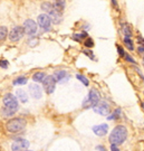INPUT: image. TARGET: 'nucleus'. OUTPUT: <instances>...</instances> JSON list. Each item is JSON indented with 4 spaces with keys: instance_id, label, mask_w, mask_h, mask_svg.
<instances>
[{
    "instance_id": "1",
    "label": "nucleus",
    "mask_w": 144,
    "mask_h": 151,
    "mask_svg": "<svg viewBox=\"0 0 144 151\" xmlns=\"http://www.w3.org/2000/svg\"><path fill=\"white\" fill-rule=\"evenodd\" d=\"M128 138V130L124 125H117L115 127L110 134V142L112 145H122Z\"/></svg>"
},
{
    "instance_id": "2",
    "label": "nucleus",
    "mask_w": 144,
    "mask_h": 151,
    "mask_svg": "<svg viewBox=\"0 0 144 151\" xmlns=\"http://www.w3.org/2000/svg\"><path fill=\"white\" fill-rule=\"evenodd\" d=\"M26 127V121L21 118H16V119L10 120L7 123V130L11 132V133H16V132H20L25 129Z\"/></svg>"
},
{
    "instance_id": "3",
    "label": "nucleus",
    "mask_w": 144,
    "mask_h": 151,
    "mask_svg": "<svg viewBox=\"0 0 144 151\" xmlns=\"http://www.w3.org/2000/svg\"><path fill=\"white\" fill-rule=\"evenodd\" d=\"M98 101H100V93L93 88V90L90 91L87 97L84 100V102H83V108H85V109L94 108L96 104L98 103Z\"/></svg>"
},
{
    "instance_id": "4",
    "label": "nucleus",
    "mask_w": 144,
    "mask_h": 151,
    "mask_svg": "<svg viewBox=\"0 0 144 151\" xmlns=\"http://www.w3.org/2000/svg\"><path fill=\"white\" fill-rule=\"evenodd\" d=\"M4 104H5V108L9 109L14 112H17L18 109H19V105H18V100L15 95L12 94H6L5 97H4Z\"/></svg>"
},
{
    "instance_id": "5",
    "label": "nucleus",
    "mask_w": 144,
    "mask_h": 151,
    "mask_svg": "<svg viewBox=\"0 0 144 151\" xmlns=\"http://www.w3.org/2000/svg\"><path fill=\"white\" fill-rule=\"evenodd\" d=\"M9 39L12 43H17L25 36V30L22 26H15V27L9 32Z\"/></svg>"
},
{
    "instance_id": "6",
    "label": "nucleus",
    "mask_w": 144,
    "mask_h": 151,
    "mask_svg": "<svg viewBox=\"0 0 144 151\" xmlns=\"http://www.w3.org/2000/svg\"><path fill=\"white\" fill-rule=\"evenodd\" d=\"M38 26L42 28L45 32H49L50 28H52V20H50V17L47 14H42L39 15L37 18Z\"/></svg>"
},
{
    "instance_id": "7",
    "label": "nucleus",
    "mask_w": 144,
    "mask_h": 151,
    "mask_svg": "<svg viewBox=\"0 0 144 151\" xmlns=\"http://www.w3.org/2000/svg\"><path fill=\"white\" fill-rule=\"evenodd\" d=\"M43 85H44V90L47 94H52L55 91V86H56V80L53 75H48L45 76L43 81Z\"/></svg>"
},
{
    "instance_id": "8",
    "label": "nucleus",
    "mask_w": 144,
    "mask_h": 151,
    "mask_svg": "<svg viewBox=\"0 0 144 151\" xmlns=\"http://www.w3.org/2000/svg\"><path fill=\"white\" fill-rule=\"evenodd\" d=\"M22 27H24L25 34H26L27 36H34L38 30L37 24L34 22L32 19H27V20H25Z\"/></svg>"
},
{
    "instance_id": "9",
    "label": "nucleus",
    "mask_w": 144,
    "mask_h": 151,
    "mask_svg": "<svg viewBox=\"0 0 144 151\" xmlns=\"http://www.w3.org/2000/svg\"><path fill=\"white\" fill-rule=\"evenodd\" d=\"M28 147H29V142L27 140H25V139H17L11 145V149H12V151H26Z\"/></svg>"
},
{
    "instance_id": "10",
    "label": "nucleus",
    "mask_w": 144,
    "mask_h": 151,
    "mask_svg": "<svg viewBox=\"0 0 144 151\" xmlns=\"http://www.w3.org/2000/svg\"><path fill=\"white\" fill-rule=\"evenodd\" d=\"M29 93L34 99H37L39 100L42 95H43V91H42V87L39 86L38 84L34 83V84H30L29 85Z\"/></svg>"
},
{
    "instance_id": "11",
    "label": "nucleus",
    "mask_w": 144,
    "mask_h": 151,
    "mask_svg": "<svg viewBox=\"0 0 144 151\" xmlns=\"http://www.w3.org/2000/svg\"><path fill=\"white\" fill-rule=\"evenodd\" d=\"M93 109H94V111H95L96 113L101 114V115H107V114L110 113V106L104 102L97 103Z\"/></svg>"
},
{
    "instance_id": "12",
    "label": "nucleus",
    "mask_w": 144,
    "mask_h": 151,
    "mask_svg": "<svg viewBox=\"0 0 144 151\" xmlns=\"http://www.w3.org/2000/svg\"><path fill=\"white\" fill-rule=\"evenodd\" d=\"M54 77H55V80L56 82H59V83H63V82H66L68 81V78H69V76L67 74V72L66 70H56L55 73H54Z\"/></svg>"
},
{
    "instance_id": "13",
    "label": "nucleus",
    "mask_w": 144,
    "mask_h": 151,
    "mask_svg": "<svg viewBox=\"0 0 144 151\" xmlns=\"http://www.w3.org/2000/svg\"><path fill=\"white\" fill-rule=\"evenodd\" d=\"M49 17H50V20H52V22H53L54 25H58L63 20V12H59V11L54 9L49 14Z\"/></svg>"
},
{
    "instance_id": "14",
    "label": "nucleus",
    "mask_w": 144,
    "mask_h": 151,
    "mask_svg": "<svg viewBox=\"0 0 144 151\" xmlns=\"http://www.w3.org/2000/svg\"><path fill=\"white\" fill-rule=\"evenodd\" d=\"M107 130H108V125L107 124H100V125H95L93 127V131L96 135L98 137H103L107 133Z\"/></svg>"
},
{
    "instance_id": "15",
    "label": "nucleus",
    "mask_w": 144,
    "mask_h": 151,
    "mask_svg": "<svg viewBox=\"0 0 144 151\" xmlns=\"http://www.w3.org/2000/svg\"><path fill=\"white\" fill-rule=\"evenodd\" d=\"M40 8H42V10L45 11V14H47V15H49V14L55 9V8H54V5L52 2H49V1L43 2L42 6H40Z\"/></svg>"
},
{
    "instance_id": "16",
    "label": "nucleus",
    "mask_w": 144,
    "mask_h": 151,
    "mask_svg": "<svg viewBox=\"0 0 144 151\" xmlns=\"http://www.w3.org/2000/svg\"><path fill=\"white\" fill-rule=\"evenodd\" d=\"M16 95L18 97V100L21 103H26L28 101V97H27V93L26 91H24L22 88H18L16 91Z\"/></svg>"
},
{
    "instance_id": "17",
    "label": "nucleus",
    "mask_w": 144,
    "mask_h": 151,
    "mask_svg": "<svg viewBox=\"0 0 144 151\" xmlns=\"http://www.w3.org/2000/svg\"><path fill=\"white\" fill-rule=\"evenodd\" d=\"M53 5L55 10L59 11V12H63L65 9V6H66V2H65V0H55Z\"/></svg>"
},
{
    "instance_id": "18",
    "label": "nucleus",
    "mask_w": 144,
    "mask_h": 151,
    "mask_svg": "<svg viewBox=\"0 0 144 151\" xmlns=\"http://www.w3.org/2000/svg\"><path fill=\"white\" fill-rule=\"evenodd\" d=\"M45 73L44 72H37V73H35L34 76H32V81L35 82V83H40V82L44 81V78H45Z\"/></svg>"
},
{
    "instance_id": "19",
    "label": "nucleus",
    "mask_w": 144,
    "mask_h": 151,
    "mask_svg": "<svg viewBox=\"0 0 144 151\" xmlns=\"http://www.w3.org/2000/svg\"><path fill=\"white\" fill-rule=\"evenodd\" d=\"M8 36V28L6 26H0V43H2Z\"/></svg>"
},
{
    "instance_id": "20",
    "label": "nucleus",
    "mask_w": 144,
    "mask_h": 151,
    "mask_svg": "<svg viewBox=\"0 0 144 151\" xmlns=\"http://www.w3.org/2000/svg\"><path fill=\"white\" fill-rule=\"evenodd\" d=\"M122 32L123 34H124V37H132V29H131V27H130V25H123L122 27Z\"/></svg>"
},
{
    "instance_id": "21",
    "label": "nucleus",
    "mask_w": 144,
    "mask_h": 151,
    "mask_svg": "<svg viewBox=\"0 0 144 151\" xmlns=\"http://www.w3.org/2000/svg\"><path fill=\"white\" fill-rule=\"evenodd\" d=\"M72 38L76 40V42H82L84 38H87V34L86 32H78V34H74Z\"/></svg>"
},
{
    "instance_id": "22",
    "label": "nucleus",
    "mask_w": 144,
    "mask_h": 151,
    "mask_svg": "<svg viewBox=\"0 0 144 151\" xmlns=\"http://www.w3.org/2000/svg\"><path fill=\"white\" fill-rule=\"evenodd\" d=\"M24 84H27V77L25 76H19L14 81V85H24Z\"/></svg>"
},
{
    "instance_id": "23",
    "label": "nucleus",
    "mask_w": 144,
    "mask_h": 151,
    "mask_svg": "<svg viewBox=\"0 0 144 151\" xmlns=\"http://www.w3.org/2000/svg\"><path fill=\"white\" fill-rule=\"evenodd\" d=\"M124 44H125V46H126L130 50H134L133 42H132V39L130 37H124Z\"/></svg>"
},
{
    "instance_id": "24",
    "label": "nucleus",
    "mask_w": 144,
    "mask_h": 151,
    "mask_svg": "<svg viewBox=\"0 0 144 151\" xmlns=\"http://www.w3.org/2000/svg\"><path fill=\"white\" fill-rule=\"evenodd\" d=\"M1 113H2V116H5V118H8V116H12L14 114L16 113V112H14V111H11V110H9V109L7 108H2V110H1Z\"/></svg>"
},
{
    "instance_id": "25",
    "label": "nucleus",
    "mask_w": 144,
    "mask_h": 151,
    "mask_svg": "<svg viewBox=\"0 0 144 151\" xmlns=\"http://www.w3.org/2000/svg\"><path fill=\"white\" fill-rule=\"evenodd\" d=\"M76 77H77V78H78V80H80V81L82 82V83H83L84 85H86V86H87V85L90 84V82H88V80H87V78H86V77H85L84 75H80V74H77V75H76Z\"/></svg>"
},
{
    "instance_id": "26",
    "label": "nucleus",
    "mask_w": 144,
    "mask_h": 151,
    "mask_svg": "<svg viewBox=\"0 0 144 151\" xmlns=\"http://www.w3.org/2000/svg\"><path fill=\"white\" fill-rule=\"evenodd\" d=\"M84 44H85V46L87 48H90V47H93V46H94V40H93L92 38H86V40Z\"/></svg>"
},
{
    "instance_id": "27",
    "label": "nucleus",
    "mask_w": 144,
    "mask_h": 151,
    "mask_svg": "<svg viewBox=\"0 0 144 151\" xmlns=\"http://www.w3.org/2000/svg\"><path fill=\"white\" fill-rule=\"evenodd\" d=\"M8 62L6 60H0V67H2V68H7L8 67Z\"/></svg>"
},
{
    "instance_id": "28",
    "label": "nucleus",
    "mask_w": 144,
    "mask_h": 151,
    "mask_svg": "<svg viewBox=\"0 0 144 151\" xmlns=\"http://www.w3.org/2000/svg\"><path fill=\"white\" fill-rule=\"evenodd\" d=\"M124 58L128 60V62H130V63H135V60H134L133 58H132V57H131V56H130L128 54L124 55Z\"/></svg>"
},
{
    "instance_id": "29",
    "label": "nucleus",
    "mask_w": 144,
    "mask_h": 151,
    "mask_svg": "<svg viewBox=\"0 0 144 151\" xmlns=\"http://www.w3.org/2000/svg\"><path fill=\"white\" fill-rule=\"evenodd\" d=\"M38 44V40L37 39H32V40H30V42H29V45H30V46H35V45H37Z\"/></svg>"
},
{
    "instance_id": "30",
    "label": "nucleus",
    "mask_w": 144,
    "mask_h": 151,
    "mask_svg": "<svg viewBox=\"0 0 144 151\" xmlns=\"http://www.w3.org/2000/svg\"><path fill=\"white\" fill-rule=\"evenodd\" d=\"M84 53H85L87 56H91V58H94V56H93V52H92V50H84Z\"/></svg>"
},
{
    "instance_id": "31",
    "label": "nucleus",
    "mask_w": 144,
    "mask_h": 151,
    "mask_svg": "<svg viewBox=\"0 0 144 151\" xmlns=\"http://www.w3.org/2000/svg\"><path fill=\"white\" fill-rule=\"evenodd\" d=\"M117 49H118V54L121 55V56H124V50H123V48L121 47V46H117Z\"/></svg>"
},
{
    "instance_id": "32",
    "label": "nucleus",
    "mask_w": 144,
    "mask_h": 151,
    "mask_svg": "<svg viewBox=\"0 0 144 151\" xmlns=\"http://www.w3.org/2000/svg\"><path fill=\"white\" fill-rule=\"evenodd\" d=\"M111 149H112V151H120V149H118L117 147H116V145H112Z\"/></svg>"
},
{
    "instance_id": "33",
    "label": "nucleus",
    "mask_w": 144,
    "mask_h": 151,
    "mask_svg": "<svg viewBox=\"0 0 144 151\" xmlns=\"http://www.w3.org/2000/svg\"><path fill=\"white\" fill-rule=\"evenodd\" d=\"M111 1H112L113 7H114V8H117V1H116V0H111Z\"/></svg>"
},
{
    "instance_id": "34",
    "label": "nucleus",
    "mask_w": 144,
    "mask_h": 151,
    "mask_svg": "<svg viewBox=\"0 0 144 151\" xmlns=\"http://www.w3.org/2000/svg\"><path fill=\"white\" fill-rule=\"evenodd\" d=\"M138 50H139V53H140V54H142V53H144V46H140L139 49H138Z\"/></svg>"
},
{
    "instance_id": "35",
    "label": "nucleus",
    "mask_w": 144,
    "mask_h": 151,
    "mask_svg": "<svg viewBox=\"0 0 144 151\" xmlns=\"http://www.w3.org/2000/svg\"><path fill=\"white\" fill-rule=\"evenodd\" d=\"M97 149H100L101 151H105V150H104V148H103V147H97Z\"/></svg>"
},
{
    "instance_id": "36",
    "label": "nucleus",
    "mask_w": 144,
    "mask_h": 151,
    "mask_svg": "<svg viewBox=\"0 0 144 151\" xmlns=\"http://www.w3.org/2000/svg\"><path fill=\"white\" fill-rule=\"evenodd\" d=\"M142 109H143V111H144V102L142 103Z\"/></svg>"
},
{
    "instance_id": "37",
    "label": "nucleus",
    "mask_w": 144,
    "mask_h": 151,
    "mask_svg": "<svg viewBox=\"0 0 144 151\" xmlns=\"http://www.w3.org/2000/svg\"><path fill=\"white\" fill-rule=\"evenodd\" d=\"M26 151H29V150H26Z\"/></svg>"
}]
</instances>
